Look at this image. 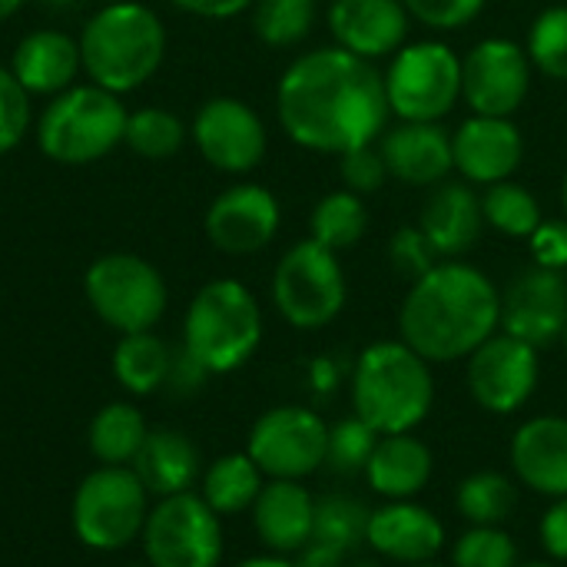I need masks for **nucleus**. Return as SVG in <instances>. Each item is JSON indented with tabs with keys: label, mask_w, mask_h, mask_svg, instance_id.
<instances>
[{
	"label": "nucleus",
	"mask_w": 567,
	"mask_h": 567,
	"mask_svg": "<svg viewBox=\"0 0 567 567\" xmlns=\"http://www.w3.org/2000/svg\"><path fill=\"white\" fill-rule=\"evenodd\" d=\"M365 545L389 565H429L445 548V525L435 512L412 502H385L369 515Z\"/></svg>",
	"instance_id": "obj_18"
},
{
	"label": "nucleus",
	"mask_w": 567,
	"mask_h": 567,
	"mask_svg": "<svg viewBox=\"0 0 567 567\" xmlns=\"http://www.w3.org/2000/svg\"><path fill=\"white\" fill-rule=\"evenodd\" d=\"M279 223V199L259 183H236L206 209V236L226 256H252L266 249L276 239Z\"/></svg>",
	"instance_id": "obj_17"
},
{
	"label": "nucleus",
	"mask_w": 567,
	"mask_h": 567,
	"mask_svg": "<svg viewBox=\"0 0 567 567\" xmlns=\"http://www.w3.org/2000/svg\"><path fill=\"white\" fill-rule=\"evenodd\" d=\"M76 43L90 83L123 96L153 80L163 66L166 27L153 7L140 0H113L83 23Z\"/></svg>",
	"instance_id": "obj_4"
},
{
	"label": "nucleus",
	"mask_w": 567,
	"mask_h": 567,
	"mask_svg": "<svg viewBox=\"0 0 567 567\" xmlns=\"http://www.w3.org/2000/svg\"><path fill=\"white\" fill-rule=\"evenodd\" d=\"M209 372L186 352V349H179V352H173V362H169V375H166V385H173L176 392H196L199 385H203V379H206Z\"/></svg>",
	"instance_id": "obj_46"
},
{
	"label": "nucleus",
	"mask_w": 567,
	"mask_h": 567,
	"mask_svg": "<svg viewBox=\"0 0 567 567\" xmlns=\"http://www.w3.org/2000/svg\"><path fill=\"white\" fill-rule=\"evenodd\" d=\"M567 329V276L528 266L502 292V332L535 346L538 352L561 342Z\"/></svg>",
	"instance_id": "obj_16"
},
{
	"label": "nucleus",
	"mask_w": 567,
	"mask_h": 567,
	"mask_svg": "<svg viewBox=\"0 0 567 567\" xmlns=\"http://www.w3.org/2000/svg\"><path fill=\"white\" fill-rule=\"evenodd\" d=\"M518 567H558V565H551V561H528V565H518Z\"/></svg>",
	"instance_id": "obj_53"
},
{
	"label": "nucleus",
	"mask_w": 567,
	"mask_h": 567,
	"mask_svg": "<svg viewBox=\"0 0 567 567\" xmlns=\"http://www.w3.org/2000/svg\"><path fill=\"white\" fill-rule=\"evenodd\" d=\"M169 362H173L169 346L153 332H130L120 339L113 352L116 382L133 395H150L163 389L169 375Z\"/></svg>",
	"instance_id": "obj_29"
},
{
	"label": "nucleus",
	"mask_w": 567,
	"mask_h": 567,
	"mask_svg": "<svg viewBox=\"0 0 567 567\" xmlns=\"http://www.w3.org/2000/svg\"><path fill=\"white\" fill-rule=\"evenodd\" d=\"M561 342H565V352H567V329H565V336H561Z\"/></svg>",
	"instance_id": "obj_55"
},
{
	"label": "nucleus",
	"mask_w": 567,
	"mask_h": 567,
	"mask_svg": "<svg viewBox=\"0 0 567 567\" xmlns=\"http://www.w3.org/2000/svg\"><path fill=\"white\" fill-rule=\"evenodd\" d=\"M40 7H47V10H70V7H76L80 0H37Z\"/></svg>",
	"instance_id": "obj_51"
},
{
	"label": "nucleus",
	"mask_w": 567,
	"mask_h": 567,
	"mask_svg": "<svg viewBox=\"0 0 567 567\" xmlns=\"http://www.w3.org/2000/svg\"><path fill=\"white\" fill-rule=\"evenodd\" d=\"M455 508L468 525L502 528L518 508V482H512L505 472L495 468L472 472L455 488Z\"/></svg>",
	"instance_id": "obj_30"
},
{
	"label": "nucleus",
	"mask_w": 567,
	"mask_h": 567,
	"mask_svg": "<svg viewBox=\"0 0 567 567\" xmlns=\"http://www.w3.org/2000/svg\"><path fill=\"white\" fill-rule=\"evenodd\" d=\"M389 176L409 186H435L455 169L452 136L439 123H409L402 120L379 143Z\"/></svg>",
	"instance_id": "obj_23"
},
{
	"label": "nucleus",
	"mask_w": 567,
	"mask_h": 567,
	"mask_svg": "<svg viewBox=\"0 0 567 567\" xmlns=\"http://www.w3.org/2000/svg\"><path fill=\"white\" fill-rule=\"evenodd\" d=\"M349 567H385L382 561H372V558H362V561H349Z\"/></svg>",
	"instance_id": "obj_52"
},
{
	"label": "nucleus",
	"mask_w": 567,
	"mask_h": 567,
	"mask_svg": "<svg viewBox=\"0 0 567 567\" xmlns=\"http://www.w3.org/2000/svg\"><path fill=\"white\" fill-rule=\"evenodd\" d=\"M262 342V309L236 279L206 282L183 322V349L209 372L226 375L246 365Z\"/></svg>",
	"instance_id": "obj_5"
},
{
	"label": "nucleus",
	"mask_w": 567,
	"mask_h": 567,
	"mask_svg": "<svg viewBox=\"0 0 567 567\" xmlns=\"http://www.w3.org/2000/svg\"><path fill=\"white\" fill-rule=\"evenodd\" d=\"M389 262L402 279L415 282V279H422L425 272H432L439 266V256H435L432 243L425 239V233L419 226H402L389 243Z\"/></svg>",
	"instance_id": "obj_42"
},
{
	"label": "nucleus",
	"mask_w": 567,
	"mask_h": 567,
	"mask_svg": "<svg viewBox=\"0 0 567 567\" xmlns=\"http://www.w3.org/2000/svg\"><path fill=\"white\" fill-rule=\"evenodd\" d=\"M272 302L279 316L302 332L326 329L346 309V272L339 252L316 239L296 243L276 266Z\"/></svg>",
	"instance_id": "obj_8"
},
{
	"label": "nucleus",
	"mask_w": 567,
	"mask_h": 567,
	"mask_svg": "<svg viewBox=\"0 0 567 567\" xmlns=\"http://www.w3.org/2000/svg\"><path fill=\"white\" fill-rule=\"evenodd\" d=\"M150 492L126 465H103L83 478L73 498V528L86 548L120 551L143 535Z\"/></svg>",
	"instance_id": "obj_10"
},
{
	"label": "nucleus",
	"mask_w": 567,
	"mask_h": 567,
	"mask_svg": "<svg viewBox=\"0 0 567 567\" xmlns=\"http://www.w3.org/2000/svg\"><path fill=\"white\" fill-rule=\"evenodd\" d=\"M179 10L193 13V17H206V20H226L236 17L243 10H249L256 0H173Z\"/></svg>",
	"instance_id": "obj_47"
},
{
	"label": "nucleus",
	"mask_w": 567,
	"mask_h": 567,
	"mask_svg": "<svg viewBox=\"0 0 567 567\" xmlns=\"http://www.w3.org/2000/svg\"><path fill=\"white\" fill-rule=\"evenodd\" d=\"M239 567H296L289 558H282V555H259V558H249V561H243Z\"/></svg>",
	"instance_id": "obj_49"
},
{
	"label": "nucleus",
	"mask_w": 567,
	"mask_h": 567,
	"mask_svg": "<svg viewBox=\"0 0 567 567\" xmlns=\"http://www.w3.org/2000/svg\"><path fill=\"white\" fill-rule=\"evenodd\" d=\"M27 126H30V93L10 73V66H0V156L23 140Z\"/></svg>",
	"instance_id": "obj_41"
},
{
	"label": "nucleus",
	"mask_w": 567,
	"mask_h": 567,
	"mask_svg": "<svg viewBox=\"0 0 567 567\" xmlns=\"http://www.w3.org/2000/svg\"><path fill=\"white\" fill-rule=\"evenodd\" d=\"M432 475H435V455L422 439H415V432L382 435L365 465L369 488L385 502L419 498L429 488Z\"/></svg>",
	"instance_id": "obj_26"
},
{
	"label": "nucleus",
	"mask_w": 567,
	"mask_h": 567,
	"mask_svg": "<svg viewBox=\"0 0 567 567\" xmlns=\"http://www.w3.org/2000/svg\"><path fill=\"white\" fill-rule=\"evenodd\" d=\"M532 86L528 53L505 37L475 43L462 60V96L478 116H512Z\"/></svg>",
	"instance_id": "obj_15"
},
{
	"label": "nucleus",
	"mask_w": 567,
	"mask_h": 567,
	"mask_svg": "<svg viewBox=\"0 0 567 567\" xmlns=\"http://www.w3.org/2000/svg\"><path fill=\"white\" fill-rule=\"evenodd\" d=\"M365 226H369L365 203H362V196H355L349 189L322 196L312 209V219H309L312 239L332 252L352 249L365 236Z\"/></svg>",
	"instance_id": "obj_32"
},
{
	"label": "nucleus",
	"mask_w": 567,
	"mask_h": 567,
	"mask_svg": "<svg viewBox=\"0 0 567 567\" xmlns=\"http://www.w3.org/2000/svg\"><path fill=\"white\" fill-rule=\"evenodd\" d=\"M23 3H27V0H0V23H3V20H10Z\"/></svg>",
	"instance_id": "obj_50"
},
{
	"label": "nucleus",
	"mask_w": 567,
	"mask_h": 567,
	"mask_svg": "<svg viewBox=\"0 0 567 567\" xmlns=\"http://www.w3.org/2000/svg\"><path fill=\"white\" fill-rule=\"evenodd\" d=\"M402 3L409 17L435 30H458L472 23L485 7V0H402Z\"/></svg>",
	"instance_id": "obj_43"
},
{
	"label": "nucleus",
	"mask_w": 567,
	"mask_h": 567,
	"mask_svg": "<svg viewBox=\"0 0 567 567\" xmlns=\"http://www.w3.org/2000/svg\"><path fill=\"white\" fill-rule=\"evenodd\" d=\"M146 435L150 432H146L143 415L133 405L113 402V405L100 409L90 425V452L103 465H133Z\"/></svg>",
	"instance_id": "obj_31"
},
{
	"label": "nucleus",
	"mask_w": 567,
	"mask_h": 567,
	"mask_svg": "<svg viewBox=\"0 0 567 567\" xmlns=\"http://www.w3.org/2000/svg\"><path fill=\"white\" fill-rule=\"evenodd\" d=\"M538 538H542V548L548 551L551 561L567 565V495L565 498H551L548 512L542 515Z\"/></svg>",
	"instance_id": "obj_45"
},
{
	"label": "nucleus",
	"mask_w": 567,
	"mask_h": 567,
	"mask_svg": "<svg viewBox=\"0 0 567 567\" xmlns=\"http://www.w3.org/2000/svg\"><path fill=\"white\" fill-rule=\"evenodd\" d=\"M452 156L455 169L468 183H502L512 179V173L522 166L525 143L512 116H468L452 133Z\"/></svg>",
	"instance_id": "obj_19"
},
{
	"label": "nucleus",
	"mask_w": 567,
	"mask_h": 567,
	"mask_svg": "<svg viewBox=\"0 0 567 567\" xmlns=\"http://www.w3.org/2000/svg\"><path fill=\"white\" fill-rule=\"evenodd\" d=\"M369 515H372V508H365L362 502H355L349 495H322V498H316L312 538L326 542L346 555H355V548L365 545Z\"/></svg>",
	"instance_id": "obj_35"
},
{
	"label": "nucleus",
	"mask_w": 567,
	"mask_h": 567,
	"mask_svg": "<svg viewBox=\"0 0 567 567\" xmlns=\"http://www.w3.org/2000/svg\"><path fill=\"white\" fill-rule=\"evenodd\" d=\"M252 525L259 542L272 555H296L312 542L316 528V495L302 482L269 478L252 505Z\"/></svg>",
	"instance_id": "obj_22"
},
{
	"label": "nucleus",
	"mask_w": 567,
	"mask_h": 567,
	"mask_svg": "<svg viewBox=\"0 0 567 567\" xmlns=\"http://www.w3.org/2000/svg\"><path fill=\"white\" fill-rule=\"evenodd\" d=\"M193 143L199 156L219 169L243 176L256 169L266 156L269 136L259 113L236 96H213L193 116Z\"/></svg>",
	"instance_id": "obj_14"
},
{
	"label": "nucleus",
	"mask_w": 567,
	"mask_h": 567,
	"mask_svg": "<svg viewBox=\"0 0 567 567\" xmlns=\"http://www.w3.org/2000/svg\"><path fill=\"white\" fill-rule=\"evenodd\" d=\"M352 561V555H346V551H339V548H332V545H326V542H309L302 551H296V567H349Z\"/></svg>",
	"instance_id": "obj_48"
},
{
	"label": "nucleus",
	"mask_w": 567,
	"mask_h": 567,
	"mask_svg": "<svg viewBox=\"0 0 567 567\" xmlns=\"http://www.w3.org/2000/svg\"><path fill=\"white\" fill-rule=\"evenodd\" d=\"M482 213L492 229H498L512 239H532V233L542 226L538 199L512 179L488 186V193L482 196Z\"/></svg>",
	"instance_id": "obj_34"
},
{
	"label": "nucleus",
	"mask_w": 567,
	"mask_h": 567,
	"mask_svg": "<svg viewBox=\"0 0 567 567\" xmlns=\"http://www.w3.org/2000/svg\"><path fill=\"white\" fill-rule=\"evenodd\" d=\"M143 551L150 567H219V515L193 492L159 498L143 525Z\"/></svg>",
	"instance_id": "obj_11"
},
{
	"label": "nucleus",
	"mask_w": 567,
	"mask_h": 567,
	"mask_svg": "<svg viewBox=\"0 0 567 567\" xmlns=\"http://www.w3.org/2000/svg\"><path fill=\"white\" fill-rule=\"evenodd\" d=\"M10 73L30 96H56L70 90L83 73L80 43L63 30H33L13 47Z\"/></svg>",
	"instance_id": "obj_24"
},
{
	"label": "nucleus",
	"mask_w": 567,
	"mask_h": 567,
	"mask_svg": "<svg viewBox=\"0 0 567 567\" xmlns=\"http://www.w3.org/2000/svg\"><path fill=\"white\" fill-rule=\"evenodd\" d=\"M126 120L130 110L120 93L96 83H73L43 106L37 120V146L60 166H90L123 143Z\"/></svg>",
	"instance_id": "obj_6"
},
{
	"label": "nucleus",
	"mask_w": 567,
	"mask_h": 567,
	"mask_svg": "<svg viewBox=\"0 0 567 567\" xmlns=\"http://www.w3.org/2000/svg\"><path fill=\"white\" fill-rule=\"evenodd\" d=\"M133 472L156 498L183 495L199 478V452L183 432L159 429L146 435L140 455L133 458Z\"/></svg>",
	"instance_id": "obj_27"
},
{
	"label": "nucleus",
	"mask_w": 567,
	"mask_h": 567,
	"mask_svg": "<svg viewBox=\"0 0 567 567\" xmlns=\"http://www.w3.org/2000/svg\"><path fill=\"white\" fill-rule=\"evenodd\" d=\"M90 309L116 332H150L169 302L166 282L153 262L133 252H106L83 276Z\"/></svg>",
	"instance_id": "obj_7"
},
{
	"label": "nucleus",
	"mask_w": 567,
	"mask_h": 567,
	"mask_svg": "<svg viewBox=\"0 0 567 567\" xmlns=\"http://www.w3.org/2000/svg\"><path fill=\"white\" fill-rule=\"evenodd\" d=\"M339 176H342L349 193L369 196V193H379L385 186L389 166L382 159V150L375 143H365V146H355V150L339 156Z\"/></svg>",
	"instance_id": "obj_40"
},
{
	"label": "nucleus",
	"mask_w": 567,
	"mask_h": 567,
	"mask_svg": "<svg viewBox=\"0 0 567 567\" xmlns=\"http://www.w3.org/2000/svg\"><path fill=\"white\" fill-rule=\"evenodd\" d=\"M379 432H372L359 415H349L336 425H329V452H326V468L352 478V475H365V465L379 445Z\"/></svg>",
	"instance_id": "obj_37"
},
{
	"label": "nucleus",
	"mask_w": 567,
	"mask_h": 567,
	"mask_svg": "<svg viewBox=\"0 0 567 567\" xmlns=\"http://www.w3.org/2000/svg\"><path fill=\"white\" fill-rule=\"evenodd\" d=\"M565 209H567V176H565Z\"/></svg>",
	"instance_id": "obj_56"
},
{
	"label": "nucleus",
	"mask_w": 567,
	"mask_h": 567,
	"mask_svg": "<svg viewBox=\"0 0 567 567\" xmlns=\"http://www.w3.org/2000/svg\"><path fill=\"white\" fill-rule=\"evenodd\" d=\"M389 110L409 123H439L462 100V60L452 47L405 43L385 73Z\"/></svg>",
	"instance_id": "obj_9"
},
{
	"label": "nucleus",
	"mask_w": 567,
	"mask_h": 567,
	"mask_svg": "<svg viewBox=\"0 0 567 567\" xmlns=\"http://www.w3.org/2000/svg\"><path fill=\"white\" fill-rule=\"evenodd\" d=\"M276 110L292 143L336 156L375 143L392 113L385 76L342 47L292 60L276 90Z\"/></svg>",
	"instance_id": "obj_1"
},
{
	"label": "nucleus",
	"mask_w": 567,
	"mask_h": 567,
	"mask_svg": "<svg viewBox=\"0 0 567 567\" xmlns=\"http://www.w3.org/2000/svg\"><path fill=\"white\" fill-rule=\"evenodd\" d=\"M532 256H535V266H545V269H567V223L565 219H542V226L532 233Z\"/></svg>",
	"instance_id": "obj_44"
},
{
	"label": "nucleus",
	"mask_w": 567,
	"mask_h": 567,
	"mask_svg": "<svg viewBox=\"0 0 567 567\" xmlns=\"http://www.w3.org/2000/svg\"><path fill=\"white\" fill-rule=\"evenodd\" d=\"M465 379L478 409H485L488 415H515L532 402L538 389V349L508 332H495L468 355Z\"/></svg>",
	"instance_id": "obj_13"
},
{
	"label": "nucleus",
	"mask_w": 567,
	"mask_h": 567,
	"mask_svg": "<svg viewBox=\"0 0 567 567\" xmlns=\"http://www.w3.org/2000/svg\"><path fill=\"white\" fill-rule=\"evenodd\" d=\"M452 567H518V545L505 528L468 525L452 545Z\"/></svg>",
	"instance_id": "obj_38"
},
{
	"label": "nucleus",
	"mask_w": 567,
	"mask_h": 567,
	"mask_svg": "<svg viewBox=\"0 0 567 567\" xmlns=\"http://www.w3.org/2000/svg\"><path fill=\"white\" fill-rule=\"evenodd\" d=\"M512 472L518 485L535 495L565 498L567 495V419L535 415L518 425L508 449Z\"/></svg>",
	"instance_id": "obj_21"
},
{
	"label": "nucleus",
	"mask_w": 567,
	"mask_h": 567,
	"mask_svg": "<svg viewBox=\"0 0 567 567\" xmlns=\"http://www.w3.org/2000/svg\"><path fill=\"white\" fill-rule=\"evenodd\" d=\"M498 329L502 292L482 269L452 259L415 279L399 309V339L432 365L468 359Z\"/></svg>",
	"instance_id": "obj_2"
},
{
	"label": "nucleus",
	"mask_w": 567,
	"mask_h": 567,
	"mask_svg": "<svg viewBox=\"0 0 567 567\" xmlns=\"http://www.w3.org/2000/svg\"><path fill=\"white\" fill-rule=\"evenodd\" d=\"M435 405V375L402 339L362 349L352 369V415L379 435L415 432Z\"/></svg>",
	"instance_id": "obj_3"
},
{
	"label": "nucleus",
	"mask_w": 567,
	"mask_h": 567,
	"mask_svg": "<svg viewBox=\"0 0 567 567\" xmlns=\"http://www.w3.org/2000/svg\"><path fill=\"white\" fill-rule=\"evenodd\" d=\"M528 60L551 80H567V7H548L528 33Z\"/></svg>",
	"instance_id": "obj_39"
},
{
	"label": "nucleus",
	"mask_w": 567,
	"mask_h": 567,
	"mask_svg": "<svg viewBox=\"0 0 567 567\" xmlns=\"http://www.w3.org/2000/svg\"><path fill=\"white\" fill-rule=\"evenodd\" d=\"M316 23V0H256L252 30L266 47H296Z\"/></svg>",
	"instance_id": "obj_36"
},
{
	"label": "nucleus",
	"mask_w": 567,
	"mask_h": 567,
	"mask_svg": "<svg viewBox=\"0 0 567 567\" xmlns=\"http://www.w3.org/2000/svg\"><path fill=\"white\" fill-rule=\"evenodd\" d=\"M123 143L143 156V159H169L183 150L186 143V126L173 110L163 106H143L133 110L126 120V136Z\"/></svg>",
	"instance_id": "obj_33"
},
{
	"label": "nucleus",
	"mask_w": 567,
	"mask_h": 567,
	"mask_svg": "<svg viewBox=\"0 0 567 567\" xmlns=\"http://www.w3.org/2000/svg\"><path fill=\"white\" fill-rule=\"evenodd\" d=\"M412 567H442L439 561H429V565H412Z\"/></svg>",
	"instance_id": "obj_54"
},
{
	"label": "nucleus",
	"mask_w": 567,
	"mask_h": 567,
	"mask_svg": "<svg viewBox=\"0 0 567 567\" xmlns=\"http://www.w3.org/2000/svg\"><path fill=\"white\" fill-rule=\"evenodd\" d=\"M409 20L402 0H336L329 10L336 47L362 60L395 56L405 47Z\"/></svg>",
	"instance_id": "obj_20"
},
{
	"label": "nucleus",
	"mask_w": 567,
	"mask_h": 567,
	"mask_svg": "<svg viewBox=\"0 0 567 567\" xmlns=\"http://www.w3.org/2000/svg\"><path fill=\"white\" fill-rule=\"evenodd\" d=\"M419 229L432 243L435 256H442V259L465 256L482 239V229H485L482 199L475 196L472 186L442 183L425 199Z\"/></svg>",
	"instance_id": "obj_25"
},
{
	"label": "nucleus",
	"mask_w": 567,
	"mask_h": 567,
	"mask_svg": "<svg viewBox=\"0 0 567 567\" xmlns=\"http://www.w3.org/2000/svg\"><path fill=\"white\" fill-rule=\"evenodd\" d=\"M266 475L259 472V465L249 458V452H233L216 458L206 475H203V502L216 512V515H239L249 512L262 492Z\"/></svg>",
	"instance_id": "obj_28"
},
{
	"label": "nucleus",
	"mask_w": 567,
	"mask_h": 567,
	"mask_svg": "<svg viewBox=\"0 0 567 567\" xmlns=\"http://www.w3.org/2000/svg\"><path fill=\"white\" fill-rule=\"evenodd\" d=\"M246 452L266 478L302 482L326 468L329 425L306 405H276L256 419Z\"/></svg>",
	"instance_id": "obj_12"
}]
</instances>
